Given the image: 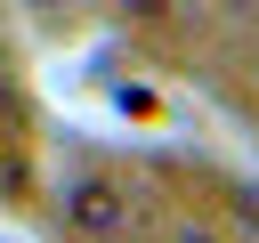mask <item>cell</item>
I'll return each instance as SVG.
<instances>
[{
  "label": "cell",
  "instance_id": "obj_1",
  "mask_svg": "<svg viewBox=\"0 0 259 243\" xmlns=\"http://www.w3.org/2000/svg\"><path fill=\"white\" fill-rule=\"evenodd\" d=\"M57 219H65V227H73L81 243H113L130 211H121V186H113V178H97V170H81V178L65 186V202H57Z\"/></svg>",
  "mask_w": 259,
  "mask_h": 243
},
{
  "label": "cell",
  "instance_id": "obj_2",
  "mask_svg": "<svg viewBox=\"0 0 259 243\" xmlns=\"http://www.w3.org/2000/svg\"><path fill=\"white\" fill-rule=\"evenodd\" d=\"M170 243H219V235H202V227H178V235H170Z\"/></svg>",
  "mask_w": 259,
  "mask_h": 243
}]
</instances>
